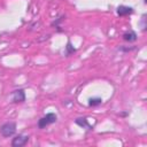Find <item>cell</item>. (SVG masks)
<instances>
[{
    "mask_svg": "<svg viewBox=\"0 0 147 147\" xmlns=\"http://www.w3.org/2000/svg\"><path fill=\"white\" fill-rule=\"evenodd\" d=\"M75 52H76V48H74V46L71 45V42L68 41V42H67V46H65V55L69 56V55L74 54Z\"/></svg>",
    "mask_w": 147,
    "mask_h": 147,
    "instance_id": "9",
    "label": "cell"
},
{
    "mask_svg": "<svg viewBox=\"0 0 147 147\" xmlns=\"http://www.w3.org/2000/svg\"><path fill=\"white\" fill-rule=\"evenodd\" d=\"M11 101L14 103H21L25 101V92L22 88L15 90L11 92Z\"/></svg>",
    "mask_w": 147,
    "mask_h": 147,
    "instance_id": "3",
    "label": "cell"
},
{
    "mask_svg": "<svg viewBox=\"0 0 147 147\" xmlns=\"http://www.w3.org/2000/svg\"><path fill=\"white\" fill-rule=\"evenodd\" d=\"M101 102H102V99H101V98H91V99L88 100V106L95 107V106L101 105Z\"/></svg>",
    "mask_w": 147,
    "mask_h": 147,
    "instance_id": "8",
    "label": "cell"
},
{
    "mask_svg": "<svg viewBox=\"0 0 147 147\" xmlns=\"http://www.w3.org/2000/svg\"><path fill=\"white\" fill-rule=\"evenodd\" d=\"M136 47H121V51L123 52H130V51H133Z\"/></svg>",
    "mask_w": 147,
    "mask_h": 147,
    "instance_id": "10",
    "label": "cell"
},
{
    "mask_svg": "<svg viewBox=\"0 0 147 147\" xmlns=\"http://www.w3.org/2000/svg\"><path fill=\"white\" fill-rule=\"evenodd\" d=\"M29 141V136H23V134H18L15 138H13L11 140V146L13 147H22L24 145H26V142Z\"/></svg>",
    "mask_w": 147,
    "mask_h": 147,
    "instance_id": "4",
    "label": "cell"
},
{
    "mask_svg": "<svg viewBox=\"0 0 147 147\" xmlns=\"http://www.w3.org/2000/svg\"><path fill=\"white\" fill-rule=\"evenodd\" d=\"M57 121V115L55 113H48L45 116H42L39 121H38V127L39 129H44L49 124H53Z\"/></svg>",
    "mask_w": 147,
    "mask_h": 147,
    "instance_id": "2",
    "label": "cell"
},
{
    "mask_svg": "<svg viewBox=\"0 0 147 147\" xmlns=\"http://www.w3.org/2000/svg\"><path fill=\"white\" fill-rule=\"evenodd\" d=\"M132 13H133V8H132V7H129V6L121 5V6H118V8H117V14H118L119 16L131 15Z\"/></svg>",
    "mask_w": 147,
    "mask_h": 147,
    "instance_id": "5",
    "label": "cell"
},
{
    "mask_svg": "<svg viewBox=\"0 0 147 147\" xmlns=\"http://www.w3.org/2000/svg\"><path fill=\"white\" fill-rule=\"evenodd\" d=\"M75 123H76L77 125H79L80 127H87L88 130H91V129H92V126L88 124V122H87V119H86V118H82V117L76 118V119H75Z\"/></svg>",
    "mask_w": 147,
    "mask_h": 147,
    "instance_id": "7",
    "label": "cell"
},
{
    "mask_svg": "<svg viewBox=\"0 0 147 147\" xmlns=\"http://www.w3.org/2000/svg\"><path fill=\"white\" fill-rule=\"evenodd\" d=\"M15 132H16V123L15 122H6L0 126V133L5 138L14 136Z\"/></svg>",
    "mask_w": 147,
    "mask_h": 147,
    "instance_id": "1",
    "label": "cell"
},
{
    "mask_svg": "<svg viewBox=\"0 0 147 147\" xmlns=\"http://www.w3.org/2000/svg\"><path fill=\"white\" fill-rule=\"evenodd\" d=\"M123 39L125 41H129V42H132V41H136L138 39V36L134 31L130 30V31H126L125 33H123Z\"/></svg>",
    "mask_w": 147,
    "mask_h": 147,
    "instance_id": "6",
    "label": "cell"
}]
</instances>
